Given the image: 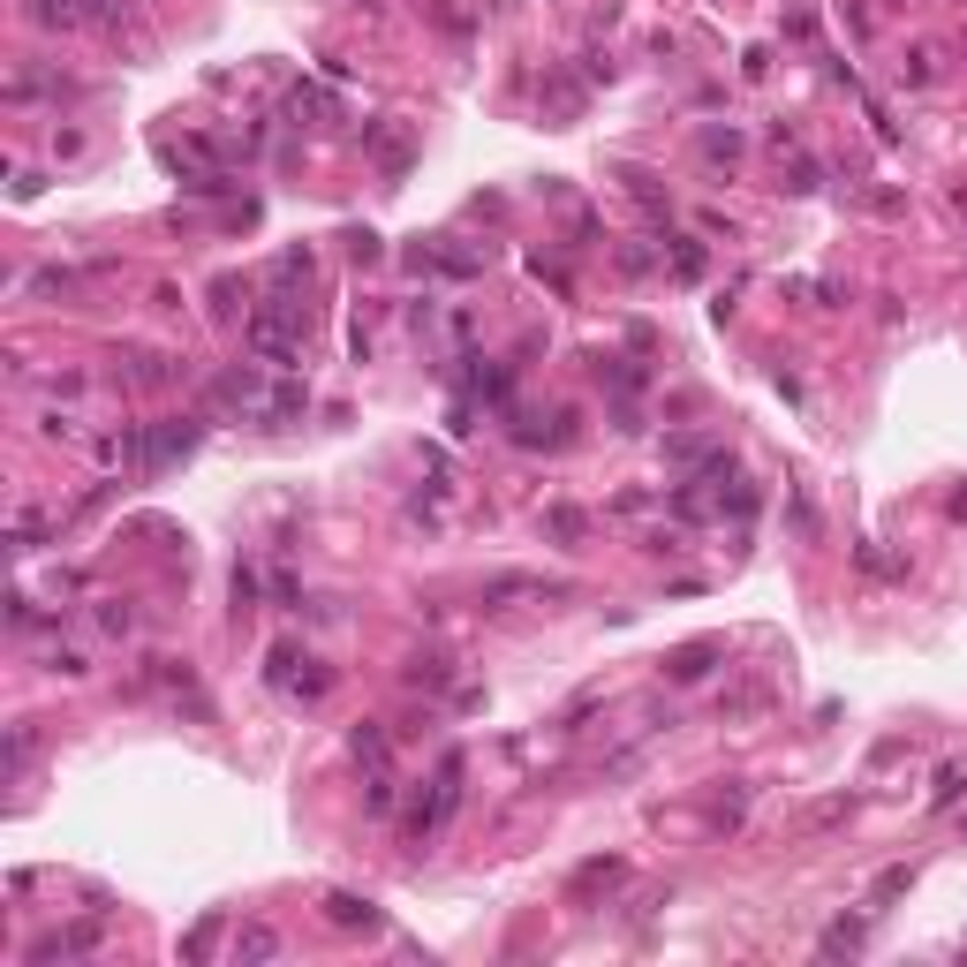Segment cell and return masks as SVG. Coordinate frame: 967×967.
Instances as JSON below:
<instances>
[{"label":"cell","instance_id":"cell-2","mask_svg":"<svg viewBox=\"0 0 967 967\" xmlns=\"http://www.w3.org/2000/svg\"><path fill=\"white\" fill-rule=\"evenodd\" d=\"M703 658H711L703 643H696V650H680V658H673V673H680V680H696V673H703Z\"/></svg>","mask_w":967,"mask_h":967},{"label":"cell","instance_id":"cell-1","mask_svg":"<svg viewBox=\"0 0 967 967\" xmlns=\"http://www.w3.org/2000/svg\"><path fill=\"white\" fill-rule=\"evenodd\" d=\"M333 922H340V930H356V922L371 930V922H378V907H371V900H348V892H333Z\"/></svg>","mask_w":967,"mask_h":967}]
</instances>
